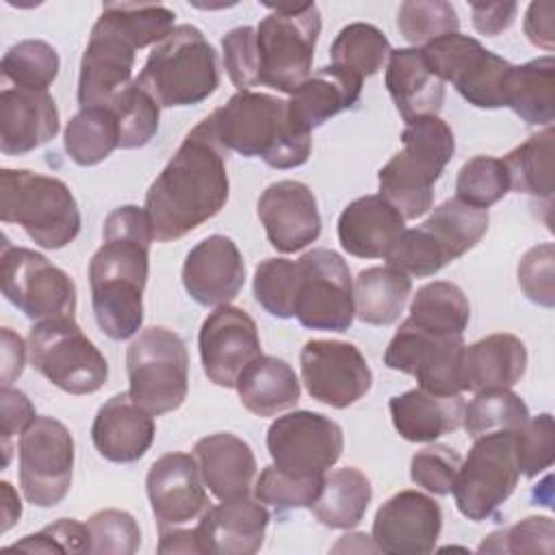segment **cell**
Here are the masks:
<instances>
[{
	"label": "cell",
	"mask_w": 555,
	"mask_h": 555,
	"mask_svg": "<svg viewBox=\"0 0 555 555\" xmlns=\"http://www.w3.org/2000/svg\"><path fill=\"white\" fill-rule=\"evenodd\" d=\"M228 150L204 117L145 193V215L160 243L178 241L212 219L228 202Z\"/></svg>",
	"instance_id": "cell-1"
},
{
	"label": "cell",
	"mask_w": 555,
	"mask_h": 555,
	"mask_svg": "<svg viewBox=\"0 0 555 555\" xmlns=\"http://www.w3.org/2000/svg\"><path fill=\"white\" fill-rule=\"evenodd\" d=\"M152 238L139 206H119L104 219L102 245L89 262V286L98 327L113 340H128L143 325Z\"/></svg>",
	"instance_id": "cell-2"
},
{
	"label": "cell",
	"mask_w": 555,
	"mask_h": 555,
	"mask_svg": "<svg viewBox=\"0 0 555 555\" xmlns=\"http://www.w3.org/2000/svg\"><path fill=\"white\" fill-rule=\"evenodd\" d=\"M219 143L247 158H262L273 169H293L308 160L310 134L288 119V104L275 95L238 91L208 115Z\"/></svg>",
	"instance_id": "cell-3"
},
{
	"label": "cell",
	"mask_w": 555,
	"mask_h": 555,
	"mask_svg": "<svg viewBox=\"0 0 555 555\" xmlns=\"http://www.w3.org/2000/svg\"><path fill=\"white\" fill-rule=\"evenodd\" d=\"M397 152L377 173L379 195L390 202L403 219L425 215L434 204V184L455 152L451 126L438 115L405 121Z\"/></svg>",
	"instance_id": "cell-4"
},
{
	"label": "cell",
	"mask_w": 555,
	"mask_h": 555,
	"mask_svg": "<svg viewBox=\"0 0 555 555\" xmlns=\"http://www.w3.org/2000/svg\"><path fill=\"white\" fill-rule=\"evenodd\" d=\"M134 80L160 108L199 104L219 87L217 52L197 26L178 24L152 48Z\"/></svg>",
	"instance_id": "cell-5"
},
{
	"label": "cell",
	"mask_w": 555,
	"mask_h": 555,
	"mask_svg": "<svg viewBox=\"0 0 555 555\" xmlns=\"http://www.w3.org/2000/svg\"><path fill=\"white\" fill-rule=\"evenodd\" d=\"M0 219L22 225L43 249H61L80 232V210L69 186L28 169L0 171Z\"/></svg>",
	"instance_id": "cell-6"
},
{
	"label": "cell",
	"mask_w": 555,
	"mask_h": 555,
	"mask_svg": "<svg viewBox=\"0 0 555 555\" xmlns=\"http://www.w3.org/2000/svg\"><path fill=\"white\" fill-rule=\"evenodd\" d=\"M488 210L457 197L442 202L416 228L405 230L386 256L388 267L410 278H427L473 249L488 232Z\"/></svg>",
	"instance_id": "cell-7"
},
{
	"label": "cell",
	"mask_w": 555,
	"mask_h": 555,
	"mask_svg": "<svg viewBox=\"0 0 555 555\" xmlns=\"http://www.w3.org/2000/svg\"><path fill=\"white\" fill-rule=\"evenodd\" d=\"M269 15L256 26L260 85L293 93L312 69L321 13L314 2L267 4Z\"/></svg>",
	"instance_id": "cell-8"
},
{
	"label": "cell",
	"mask_w": 555,
	"mask_h": 555,
	"mask_svg": "<svg viewBox=\"0 0 555 555\" xmlns=\"http://www.w3.org/2000/svg\"><path fill=\"white\" fill-rule=\"evenodd\" d=\"M130 397L150 414L178 410L189 392V353L184 340L167 327L141 330L126 351Z\"/></svg>",
	"instance_id": "cell-9"
},
{
	"label": "cell",
	"mask_w": 555,
	"mask_h": 555,
	"mask_svg": "<svg viewBox=\"0 0 555 555\" xmlns=\"http://www.w3.org/2000/svg\"><path fill=\"white\" fill-rule=\"evenodd\" d=\"M30 366L69 395H93L108 379V362L74 319L37 321L28 334Z\"/></svg>",
	"instance_id": "cell-10"
},
{
	"label": "cell",
	"mask_w": 555,
	"mask_h": 555,
	"mask_svg": "<svg viewBox=\"0 0 555 555\" xmlns=\"http://www.w3.org/2000/svg\"><path fill=\"white\" fill-rule=\"evenodd\" d=\"M473 447L453 481V499L462 516L481 522L512 496L520 468L514 431H494L473 438Z\"/></svg>",
	"instance_id": "cell-11"
},
{
	"label": "cell",
	"mask_w": 555,
	"mask_h": 555,
	"mask_svg": "<svg viewBox=\"0 0 555 555\" xmlns=\"http://www.w3.org/2000/svg\"><path fill=\"white\" fill-rule=\"evenodd\" d=\"M429 69L451 82L457 93L477 108L505 106V80L509 63L481 46L475 37L451 33L421 48Z\"/></svg>",
	"instance_id": "cell-12"
},
{
	"label": "cell",
	"mask_w": 555,
	"mask_h": 555,
	"mask_svg": "<svg viewBox=\"0 0 555 555\" xmlns=\"http://www.w3.org/2000/svg\"><path fill=\"white\" fill-rule=\"evenodd\" d=\"M0 260L2 293L28 319H74L76 284L63 269L52 264L43 254L9 245L7 241Z\"/></svg>",
	"instance_id": "cell-13"
},
{
	"label": "cell",
	"mask_w": 555,
	"mask_h": 555,
	"mask_svg": "<svg viewBox=\"0 0 555 555\" xmlns=\"http://www.w3.org/2000/svg\"><path fill=\"white\" fill-rule=\"evenodd\" d=\"M295 317L308 330L347 332L353 323V280L340 254L317 247L299 260Z\"/></svg>",
	"instance_id": "cell-14"
},
{
	"label": "cell",
	"mask_w": 555,
	"mask_h": 555,
	"mask_svg": "<svg viewBox=\"0 0 555 555\" xmlns=\"http://www.w3.org/2000/svg\"><path fill=\"white\" fill-rule=\"evenodd\" d=\"M20 486L28 503L37 507L59 505L72 486L74 438L52 418L37 416L20 436Z\"/></svg>",
	"instance_id": "cell-15"
},
{
	"label": "cell",
	"mask_w": 555,
	"mask_h": 555,
	"mask_svg": "<svg viewBox=\"0 0 555 555\" xmlns=\"http://www.w3.org/2000/svg\"><path fill=\"white\" fill-rule=\"evenodd\" d=\"M343 429L330 416L310 410L278 416L267 429V449L273 464L297 477H321L340 457Z\"/></svg>",
	"instance_id": "cell-16"
},
{
	"label": "cell",
	"mask_w": 555,
	"mask_h": 555,
	"mask_svg": "<svg viewBox=\"0 0 555 555\" xmlns=\"http://www.w3.org/2000/svg\"><path fill=\"white\" fill-rule=\"evenodd\" d=\"M462 349V336H434L405 319L386 347L384 364L416 377L418 388L431 395L451 397L464 392Z\"/></svg>",
	"instance_id": "cell-17"
},
{
	"label": "cell",
	"mask_w": 555,
	"mask_h": 555,
	"mask_svg": "<svg viewBox=\"0 0 555 555\" xmlns=\"http://www.w3.org/2000/svg\"><path fill=\"white\" fill-rule=\"evenodd\" d=\"M299 364L308 395L336 410L360 401L373 382L362 351L343 340H308L301 347Z\"/></svg>",
	"instance_id": "cell-18"
},
{
	"label": "cell",
	"mask_w": 555,
	"mask_h": 555,
	"mask_svg": "<svg viewBox=\"0 0 555 555\" xmlns=\"http://www.w3.org/2000/svg\"><path fill=\"white\" fill-rule=\"evenodd\" d=\"M199 358L206 377L234 388L238 375L260 356V336L256 321L236 306H217L199 327Z\"/></svg>",
	"instance_id": "cell-19"
},
{
	"label": "cell",
	"mask_w": 555,
	"mask_h": 555,
	"mask_svg": "<svg viewBox=\"0 0 555 555\" xmlns=\"http://www.w3.org/2000/svg\"><path fill=\"white\" fill-rule=\"evenodd\" d=\"M145 490L158 531L186 527L210 507L197 460L182 451L165 453L150 466Z\"/></svg>",
	"instance_id": "cell-20"
},
{
	"label": "cell",
	"mask_w": 555,
	"mask_h": 555,
	"mask_svg": "<svg viewBox=\"0 0 555 555\" xmlns=\"http://www.w3.org/2000/svg\"><path fill=\"white\" fill-rule=\"evenodd\" d=\"M440 529V505L418 490H401L377 509L371 540L382 553L423 555L434 551Z\"/></svg>",
	"instance_id": "cell-21"
},
{
	"label": "cell",
	"mask_w": 555,
	"mask_h": 555,
	"mask_svg": "<svg viewBox=\"0 0 555 555\" xmlns=\"http://www.w3.org/2000/svg\"><path fill=\"white\" fill-rule=\"evenodd\" d=\"M134 46L108 24L98 20L91 28L89 43L82 52L78 74V104L108 106L132 80Z\"/></svg>",
	"instance_id": "cell-22"
},
{
	"label": "cell",
	"mask_w": 555,
	"mask_h": 555,
	"mask_svg": "<svg viewBox=\"0 0 555 555\" xmlns=\"http://www.w3.org/2000/svg\"><path fill=\"white\" fill-rule=\"evenodd\" d=\"M258 217L269 243L293 254L312 245L321 234V215L314 193L297 180L269 184L258 197Z\"/></svg>",
	"instance_id": "cell-23"
},
{
	"label": "cell",
	"mask_w": 555,
	"mask_h": 555,
	"mask_svg": "<svg viewBox=\"0 0 555 555\" xmlns=\"http://www.w3.org/2000/svg\"><path fill=\"white\" fill-rule=\"evenodd\" d=\"M182 284L202 306L230 304L245 284V262L236 243L223 234L199 241L184 258Z\"/></svg>",
	"instance_id": "cell-24"
},
{
	"label": "cell",
	"mask_w": 555,
	"mask_h": 555,
	"mask_svg": "<svg viewBox=\"0 0 555 555\" xmlns=\"http://www.w3.org/2000/svg\"><path fill=\"white\" fill-rule=\"evenodd\" d=\"M267 527V507L260 501L241 496L208 507L193 529L199 553L251 555L260 551Z\"/></svg>",
	"instance_id": "cell-25"
},
{
	"label": "cell",
	"mask_w": 555,
	"mask_h": 555,
	"mask_svg": "<svg viewBox=\"0 0 555 555\" xmlns=\"http://www.w3.org/2000/svg\"><path fill=\"white\" fill-rule=\"evenodd\" d=\"M61 119L54 98L48 91L7 87L0 93V150L20 156L52 141Z\"/></svg>",
	"instance_id": "cell-26"
},
{
	"label": "cell",
	"mask_w": 555,
	"mask_h": 555,
	"mask_svg": "<svg viewBox=\"0 0 555 555\" xmlns=\"http://www.w3.org/2000/svg\"><path fill=\"white\" fill-rule=\"evenodd\" d=\"M154 414L143 410L130 392L111 397L95 414L91 440L95 451L115 464L141 460L154 442Z\"/></svg>",
	"instance_id": "cell-27"
},
{
	"label": "cell",
	"mask_w": 555,
	"mask_h": 555,
	"mask_svg": "<svg viewBox=\"0 0 555 555\" xmlns=\"http://www.w3.org/2000/svg\"><path fill=\"white\" fill-rule=\"evenodd\" d=\"M340 247L356 258H386L405 232L403 215L382 195H364L338 217Z\"/></svg>",
	"instance_id": "cell-28"
},
{
	"label": "cell",
	"mask_w": 555,
	"mask_h": 555,
	"mask_svg": "<svg viewBox=\"0 0 555 555\" xmlns=\"http://www.w3.org/2000/svg\"><path fill=\"white\" fill-rule=\"evenodd\" d=\"M193 455L206 488L219 501L249 496L256 475V457L243 438L228 431L204 436L195 442Z\"/></svg>",
	"instance_id": "cell-29"
},
{
	"label": "cell",
	"mask_w": 555,
	"mask_h": 555,
	"mask_svg": "<svg viewBox=\"0 0 555 555\" xmlns=\"http://www.w3.org/2000/svg\"><path fill=\"white\" fill-rule=\"evenodd\" d=\"M362 80L334 67L325 65L308 76L293 93L288 104L291 124L310 134V130L325 124L340 111L351 108L360 100Z\"/></svg>",
	"instance_id": "cell-30"
},
{
	"label": "cell",
	"mask_w": 555,
	"mask_h": 555,
	"mask_svg": "<svg viewBox=\"0 0 555 555\" xmlns=\"http://www.w3.org/2000/svg\"><path fill=\"white\" fill-rule=\"evenodd\" d=\"M386 89L405 121L438 115L444 102V82L429 69L421 48L390 50Z\"/></svg>",
	"instance_id": "cell-31"
},
{
	"label": "cell",
	"mask_w": 555,
	"mask_h": 555,
	"mask_svg": "<svg viewBox=\"0 0 555 555\" xmlns=\"http://www.w3.org/2000/svg\"><path fill=\"white\" fill-rule=\"evenodd\" d=\"M527 369L525 343L514 334H490L462 349L464 390L512 388Z\"/></svg>",
	"instance_id": "cell-32"
},
{
	"label": "cell",
	"mask_w": 555,
	"mask_h": 555,
	"mask_svg": "<svg viewBox=\"0 0 555 555\" xmlns=\"http://www.w3.org/2000/svg\"><path fill=\"white\" fill-rule=\"evenodd\" d=\"M462 395L440 397L423 388H412L390 399L388 410L392 425L401 438L410 442H434L436 438L451 434L464 423Z\"/></svg>",
	"instance_id": "cell-33"
},
{
	"label": "cell",
	"mask_w": 555,
	"mask_h": 555,
	"mask_svg": "<svg viewBox=\"0 0 555 555\" xmlns=\"http://www.w3.org/2000/svg\"><path fill=\"white\" fill-rule=\"evenodd\" d=\"M236 392L245 410L256 416H275L297 405L301 386L293 366L275 356H258L236 379Z\"/></svg>",
	"instance_id": "cell-34"
},
{
	"label": "cell",
	"mask_w": 555,
	"mask_h": 555,
	"mask_svg": "<svg viewBox=\"0 0 555 555\" xmlns=\"http://www.w3.org/2000/svg\"><path fill=\"white\" fill-rule=\"evenodd\" d=\"M503 102L529 126H551L555 117V59L546 54L512 65Z\"/></svg>",
	"instance_id": "cell-35"
},
{
	"label": "cell",
	"mask_w": 555,
	"mask_h": 555,
	"mask_svg": "<svg viewBox=\"0 0 555 555\" xmlns=\"http://www.w3.org/2000/svg\"><path fill=\"white\" fill-rule=\"evenodd\" d=\"M371 496L373 488L369 477L353 466H345L330 475L325 473L323 488L310 509L317 520L330 529H351L364 518Z\"/></svg>",
	"instance_id": "cell-36"
},
{
	"label": "cell",
	"mask_w": 555,
	"mask_h": 555,
	"mask_svg": "<svg viewBox=\"0 0 555 555\" xmlns=\"http://www.w3.org/2000/svg\"><path fill=\"white\" fill-rule=\"evenodd\" d=\"M412 280L392 267H369L353 282L356 317L366 325H392L410 297Z\"/></svg>",
	"instance_id": "cell-37"
},
{
	"label": "cell",
	"mask_w": 555,
	"mask_h": 555,
	"mask_svg": "<svg viewBox=\"0 0 555 555\" xmlns=\"http://www.w3.org/2000/svg\"><path fill=\"white\" fill-rule=\"evenodd\" d=\"M408 321L434 336H462L470 321V304L457 284L436 280L416 291Z\"/></svg>",
	"instance_id": "cell-38"
},
{
	"label": "cell",
	"mask_w": 555,
	"mask_h": 555,
	"mask_svg": "<svg viewBox=\"0 0 555 555\" xmlns=\"http://www.w3.org/2000/svg\"><path fill=\"white\" fill-rule=\"evenodd\" d=\"M553 126L531 134L503 156L509 191L551 202L553 197Z\"/></svg>",
	"instance_id": "cell-39"
},
{
	"label": "cell",
	"mask_w": 555,
	"mask_h": 555,
	"mask_svg": "<svg viewBox=\"0 0 555 555\" xmlns=\"http://www.w3.org/2000/svg\"><path fill=\"white\" fill-rule=\"evenodd\" d=\"M65 152L80 167H93L119 147V124L106 106H85L65 126Z\"/></svg>",
	"instance_id": "cell-40"
},
{
	"label": "cell",
	"mask_w": 555,
	"mask_h": 555,
	"mask_svg": "<svg viewBox=\"0 0 555 555\" xmlns=\"http://www.w3.org/2000/svg\"><path fill=\"white\" fill-rule=\"evenodd\" d=\"M388 54L390 43L377 26L366 22H353L340 28V33L336 35L330 48V65L364 80L382 69Z\"/></svg>",
	"instance_id": "cell-41"
},
{
	"label": "cell",
	"mask_w": 555,
	"mask_h": 555,
	"mask_svg": "<svg viewBox=\"0 0 555 555\" xmlns=\"http://www.w3.org/2000/svg\"><path fill=\"white\" fill-rule=\"evenodd\" d=\"M137 50L160 43L176 26V13L163 4L137 2H106L100 17Z\"/></svg>",
	"instance_id": "cell-42"
},
{
	"label": "cell",
	"mask_w": 555,
	"mask_h": 555,
	"mask_svg": "<svg viewBox=\"0 0 555 555\" xmlns=\"http://www.w3.org/2000/svg\"><path fill=\"white\" fill-rule=\"evenodd\" d=\"M529 418L527 403L509 388H492L475 392L464 408V429L470 438L494 431H516Z\"/></svg>",
	"instance_id": "cell-43"
},
{
	"label": "cell",
	"mask_w": 555,
	"mask_h": 555,
	"mask_svg": "<svg viewBox=\"0 0 555 555\" xmlns=\"http://www.w3.org/2000/svg\"><path fill=\"white\" fill-rule=\"evenodd\" d=\"M59 67L61 61L56 50L41 39L17 41L4 52L0 61L4 80H9L13 87L33 91H48V87L59 76Z\"/></svg>",
	"instance_id": "cell-44"
},
{
	"label": "cell",
	"mask_w": 555,
	"mask_h": 555,
	"mask_svg": "<svg viewBox=\"0 0 555 555\" xmlns=\"http://www.w3.org/2000/svg\"><path fill=\"white\" fill-rule=\"evenodd\" d=\"M106 108H111L117 117L121 150L143 147L158 132L160 106L147 91L137 85V80L124 89Z\"/></svg>",
	"instance_id": "cell-45"
},
{
	"label": "cell",
	"mask_w": 555,
	"mask_h": 555,
	"mask_svg": "<svg viewBox=\"0 0 555 555\" xmlns=\"http://www.w3.org/2000/svg\"><path fill=\"white\" fill-rule=\"evenodd\" d=\"M455 191L460 202L488 210L509 193V176L503 158L486 154L468 158L457 171Z\"/></svg>",
	"instance_id": "cell-46"
},
{
	"label": "cell",
	"mask_w": 555,
	"mask_h": 555,
	"mask_svg": "<svg viewBox=\"0 0 555 555\" xmlns=\"http://www.w3.org/2000/svg\"><path fill=\"white\" fill-rule=\"evenodd\" d=\"M299 288V267L286 258H267L254 273L256 301L278 319L295 317Z\"/></svg>",
	"instance_id": "cell-47"
},
{
	"label": "cell",
	"mask_w": 555,
	"mask_h": 555,
	"mask_svg": "<svg viewBox=\"0 0 555 555\" xmlns=\"http://www.w3.org/2000/svg\"><path fill=\"white\" fill-rule=\"evenodd\" d=\"M401 37L414 46H425L438 37L457 33L460 20L453 4L444 0H408L397 11Z\"/></svg>",
	"instance_id": "cell-48"
},
{
	"label": "cell",
	"mask_w": 555,
	"mask_h": 555,
	"mask_svg": "<svg viewBox=\"0 0 555 555\" xmlns=\"http://www.w3.org/2000/svg\"><path fill=\"white\" fill-rule=\"evenodd\" d=\"M323 477L325 475H321V477H297V475L284 473L275 464H271L256 479L254 492H256V499L260 503L271 505L278 512L310 507L317 501V496L323 488Z\"/></svg>",
	"instance_id": "cell-49"
},
{
	"label": "cell",
	"mask_w": 555,
	"mask_h": 555,
	"mask_svg": "<svg viewBox=\"0 0 555 555\" xmlns=\"http://www.w3.org/2000/svg\"><path fill=\"white\" fill-rule=\"evenodd\" d=\"M555 548V525L548 516H527L520 522L490 533L479 553H546Z\"/></svg>",
	"instance_id": "cell-50"
},
{
	"label": "cell",
	"mask_w": 555,
	"mask_h": 555,
	"mask_svg": "<svg viewBox=\"0 0 555 555\" xmlns=\"http://www.w3.org/2000/svg\"><path fill=\"white\" fill-rule=\"evenodd\" d=\"M91 535L89 553L132 555L141 546V529L132 514L124 509H100L87 520Z\"/></svg>",
	"instance_id": "cell-51"
},
{
	"label": "cell",
	"mask_w": 555,
	"mask_h": 555,
	"mask_svg": "<svg viewBox=\"0 0 555 555\" xmlns=\"http://www.w3.org/2000/svg\"><path fill=\"white\" fill-rule=\"evenodd\" d=\"M516 460L525 477H535L551 468L555 460V425L548 412L527 418L516 431Z\"/></svg>",
	"instance_id": "cell-52"
},
{
	"label": "cell",
	"mask_w": 555,
	"mask_h": 555,
	"mask_svg": "<svg viewBox=\"0 0 555 555\" xmlns=\"http://www.w3.org/2000/svg\"><path fill=\"white\" fill-rule=\"evenodd\" d=\"M462 457L447 444H431L416 451L410 460V479L431 494H451Z\"/></svg>",
	"instance_id": "cell-53"
},
{
	"label": "cell",
	"mask_w": 555,
	"mask_h": 555,
	"mask_svg": "<svg viewBox=\"0 0 555 555\" xmlns=\"http://www.w3.org/2000/svg\"><path fill=\"white\" fill-rule=\"evenodd\" d=\"M223 65L225 72L238 91H249L260 85L258 69V43L254 26H238L223 35Z\"/></svg>",
	"instance_id": "cell-54"
},
{
	"label": "cell",
	"mask_w": 555,
	"mask_h": 555,
	"mask_svg": "<svg viewBox=\"0 0 555 555\" xmlns=\"http://www.w3.org/2000/svg\"><path fill=\"white\" fill-rule=\"evenodd\" d=\"M555 247L553 243H540L531 247L518 262V286L538 306L553 308L555 304V284L553 269Z\"/></svg>",
	"instance_id": "cell-55"
},
{
	"label": "cell",
	"mask_w": 555,
	"mask_h": 555,
	"mask_svg": "<svg viewBox=\"0 0 555 555\" xmlns=\"http://www.w3.org/2000/svg\"><path fill=\"white\" fill-rule=\"evenodd\" d=\"M91 535L87 522L74 518H59L43 527L39 533H30L20 542L11 544L9 551H35V553H89Z\"/></svg>",
	"instance_id": "cell-56"
},
{
	"label": "cell",
	"mask_w": 555,
	"mask_h": 555,
	"mask_svg": "<svg viewBox=\"0 0 555 555\" xmlns=\"http://www.w3.org/2000/svg\"><path fill=\"white\" fill-rule=\"evenodd\" d=\"M0 410H2L0 434H2V453H4L2 464L9 466L13 438L22 436L24 429L37 418V414L30 399L22 390H15L11 386H2L0 390Z\"/></svg>",
	"instance_id": "cell-57"
},
{
	"label": "cell",
	"mask_w": 555,
	"mask_h": 555,
	"mask_svg": "<svg viewBox=\"0 0 555 555\" xmlns=\"http://www.w3.org/2000/svg\"><path fill=\"white\" fill-rule=\"evenodd\" d=\"M516 2H473V26L486 37H496L514 24Z\"/></svg>",
	"instance_id": "cell-58"
},
{
	"label": "cell",
	"mask_w": 555,
	"mask_h": 555,
	"mask_svg": "<svg viewBox=\"0 0 555 555\" xmlns=\"http://www.w3.org/2000/svg\"><path fill=\"white\" fill-rule=\"evenodd\" d=\"M553 15H555V4L551 0H542V2H531L527 13H525V35L527 39L544 50H553Z\"/></svg>",
	"instance_id": "cell-59"
},
{
	"label": "cell",
	"mask_w": 555,
	"mask_h": 555,
	"mask_svg": "<svg viewBox=\"0 0 555 555\" xmlns=\"http://www.w3.org/2000/svg\"><path fill=\"white\" fill-rule=\"evenodd\" d=\"M26 345L20 338V334H15L9 327H2V373H0V382L2 386H11V382H15L22 371H24V362H26Z\"/></svg>",
	"instance_id": "cell-60"
},
{
	"label": "cell",
	"mask_w": 555,
	"mask_h": 555,
	"mask_svg": "<svg viewBox=\"0 0 555 555\" xmlns=\"http://www.w3.org/2000/svg\"><path fill=\"white\" fill-rule=\"evenodd\" d=\"M158 533H160L158 553H199L195 529L171 527V529H163Z\"/></svg>",
	"instance_id": "cell-61"
},
{
	"label": "cell",
	"mask_w": 555,
	"mask_h": 555,
	"mask_svg": "<svg viewBox=\"0 0 555 555\" xmlns=\"http://www.w3.org/2000/svg\"><path fill=\"white\" fill-rule=\"evenodd\" d=\"M0 490H2V533H7L22 516V503H20V496L17 492L13 490V486L9 481H2L0 483Z\"/></svg>",
	"instance_id": "cell-62"
}]
</instances>
